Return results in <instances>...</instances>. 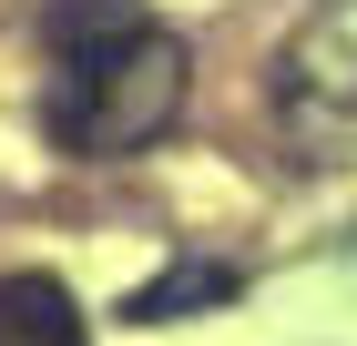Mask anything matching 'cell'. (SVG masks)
I'll return each mask as SVG.
<instances>
[{"label":"cell","mask_w":357,"mask_h":346,"mask_svg":"<svg viewBox=\"0 0 357 346\" xmlns=\"http://www.w3.org/2000/svg\"><path fill=\"white\" fill-rule=\"evenodd\" d=\"M61 41H72V61H61V92H52V133L61 153H143V143L164 133L174 112H184V41L174 31H153L133 10V0H72L61 10Z\"/></svg>","instance_id":"6da1fadb"},{"label":"cell","mask_w":357,"mask_h":346,"mask_svg":"<svg viewBox=\"0 0 357 346\" xmlns=\"http://www.w3.org/2000/svg\"><path fill=\"white\" fill-rule=\"evenodd\" d=\"M225 295H235V265H174V275H153L123 316L133 326H174V316H194V306H225Z\"/></svg>","instance_id":"7a4b0ae2"}]
</instances>
